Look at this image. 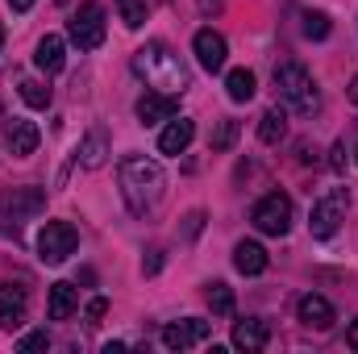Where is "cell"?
Listing matches in <instances>:
<instances>
[{
    "label": "cell",
    "instance_id": "cell-29",
    "mask_svg": "<svg viewBox=\"0 0 358 354\" xmlns=\"http://www.w3.org/2000/svg\"><path fill=\"white\" fill-rule=\"evenodd\" d=\"M104 313H108V300H104V296H96V300H88V309H84V317H88V325H96V321H100Z\"/></svg>",
    "mask_w": 358,
    "mask_h": 354
},
{
    "label": "cell",
    "instance_id": "cell-13",
    "mask_svg": "<svg viewBox=\"0 0 358 354\" xmlns=\"http://www.w3.org/2000/svg\"><path fill=\"white\" fill-rule=\"evenodd\" d=\"M296 317H300L308 330H329V325L338 321L334 304H329L325 296H317V292H304V296L296 300Z\"/></svg>",
    "mask_w": 358,
    "mask_h": 354
},
{
    "label": "cell",
    "instance_id": "cell-9",
    "mask_svg": "<svg viewBox=\"0 0 358 354\" xmlns=\"http://www.w3.org/2000/svg\"><path fill=\"white\" fill-rule=\"evenodd\" d=\"M25 309H29V288L4 279L0 283V330H8V334L21 330L25 325Z\"/></svg>",
    "mask_w": 358,
    "mask_h": 354
},
{
    "label": "cell",
    "instance_id": "cell-19",
    "mask_svg": "<svg viewBox=\"0 0 358 354\" xmlns=\"http://www.w3.org/2000/svg\"><path fill=\"white\" fill-rule=\"evenodd\" d=\"M267 250L259 246V242H238L234 246V267L242 271V275H263L267 271Z\"/></svg>",
    "mask_w": 358,
    "mask_h": 354
},
{
    "label": "cell",
    "instance_id": "cell-11",
    "mask_svg": "<svg viewBox=\"0 0 358 354\" xmlns=\"http://www.w3.org/2000/svg\"><path fill=\"white\" fill-rule=\"evenodd\" d=\"M38 142H42V134H38V125H34V121H21V117L4 121V146H8V155H13V159L34 155V150H38Z\"/></svg>",
    "mask_w": 358,
    "mask_h": 354
},
{
    "label": "cell",
    "instance_id": "cell-16",
    "mask_svg": "<svg viewBox=\"0 0 358 354\" xmlns=\"http://www.w3.org/2000/svg\"><path fill=\"white\" fill-rule=\"evenodd\" d=\"M192 138H196V121L179 117V121H171V125L159 134V150H163V155H183V150L192 146Z\"/></svg>",
    "mask_w": 358,
    "mask_h": 354
},
{
    "label": "cell",
    "instance_id": "cell-34",
    "mask_svg": "<svg viewBox=\"0 0 358 354\" xmlns=\"http://www.w3.org/2000/svg\"><path fill=\"white\" fill-rule=\"evenodd\" d=\"M346 96H350V104H358V76L350 80V92H346Z\"/></svg>",
    "mask_w": 358,
    "mask_h": 354
},
{
    "label": "cell",
    "instance_id": "cell-4",
    "mask_svg": "<svg viewBox=\"0 0 358 354\" xmlns=\"http://www.w3.org/2000/svg\"><path fill=\"white\" fill-rule=\"evenodd\" d=\"M76 246H80V234H76L71 221H46L42 234H38V259L50 267L67 263L76 255Z\"/></svg>",
    "mask_w": 358,
    "mask_h": 354
},
{
    "label": "cell",
    "instance_id": "cell-26",
    "mask_svg": "<svg viewBox=\"0 0 358 354\" xmlns=\"http://www.w3.org/2000/svg\"><path fill=\"white\" fill-rule=\"evenodd\" d=\"M21 100H25L29 108H46V104H50V88L38 84V80H25V84H21Z\"/></svg>",
    "mask_w": 358,
    "mask_h": 354
},
{
    "label": "cell",
    "instance_id": "cell-20",
    "mask_svg": "<svg viewBox=\"0 0 358 354\" xmlns=\"http://www.w3.org/2000/svg\"><path fill=\"white\" fill-rule=\"evenodd\" d=\"M104 155H108V138H104V129H92L88 138L80 142V163H84L88 171H96V167L104 163Z\"/></svg>",
    "mask_w": 358,
    "mask_h": 354
},
{
    "label": "cell",
    "instance_id": "cell-12",
    "mask_svg": "<svg viewBox=\"0 0 358 354\" xmlns=\"http://www.w3.org/2000/svg\"><path fill=\"white\" fill-rule=\"evenodd\" d=\"M192 50H196V59H200L204 71H221L225 67V55H229V46H225V38L217 29H200L192 38Z\"/></svg>",
    "mask_w": 358,
    "mask_h": 354
},
{
    "label": "cell",
    "instance_id": "cell-32",
    "mask_svg": "<svg viewBox=\"0 0 358 354\" xmlns=\"http://www.w3.org/2000/svg\"><path fill=\"white\" fill-rule=\"evenodd\" d=\"M8 8L13 13H25V8H34V0H8Z\"/></svg>",
    "mask_w": 358,
    "mask_h": 354
},
{
    "label": "cell",
    "instance_id": "cell-36",
    "mask_svg": "<svg viewBox=\"0 0 358 354\" xmlns=\"http://www.w3.org/2000/svg\"><path fill=\"white\" fill-rule=\"evenodd\" d=\"M355 155H358V150H355Z\"/></svg>",
    "mask_w": 358,
    "mask_h": 354
},
{
    "label": "cell",
    "instance_id": "cell-27",
    "mask_svg": "<svg viewBox=\"0 0 358 354\" xmlns=\"http://www.w3.org/2000/svg\"><path fill=\"white\" fill-rule=\"evenodd\" d=\"M234 138H238V121H221L217 134H213V150H229Z\"/></svg>",
    "mask_w": 358,
    "mask_h": 354
},
{
    "label": "cell",
    "instance_id": "cell-21",
    "mask_svg": "<svg viewBox=\"0 0 358 354\" xmlns=\"http://www.w3.org/2000/svg\"><path fill=\"white\" fill-rule=\"evenodd\" d=\"M225 92H229L234 104H246V100L255 96V71H246V67L229 71V76H225Z\"/></svg>",
    "mask_w": 358,
    "mask_h": 354
},
{
    "label": "cell",
    "instance_id": "cell-5",
    "mask_svg": "<svg viewBox=\"0 0 358 354\" xmlns=\"http://www.w3.org/2000/svg\"><path fill=\"white\" fill-rule=\"evenodd\" d=\"M250 221H255L259 234H267V238H283V234L292 229V200H287L283 192H267V196L255 204Z\"/></svg>",
    "mask_w": 358,
    "mask_h": 354
},
{
    "label": "cell",
    "instance_id": "cell-10",
    "mask_svg": "<svg viewBox=\"0 0 358 354\" xmlns=\"http://www.w3.org/2000/svg\"><path fill=\"white\" fill-rule=\"evenodd\" d=\"M208 334H213V325H208V321H200V317L171 321V325H163V346H167V351H187V346L204 342Z\"/></svg>",
    "mask_w": 358,
    "mask_h": 354
},
{
    "label": "cell",
    "instance_id": "cell-18",
    "mask_svg": "<svg viewBox=\"0 0 358 354\" xmlns=\"http://www.w3.org/2000/svg\"><path fill=\"white\" fill-rule=\"evenodd\" d=\"M76 309H80V296H76V288H71V283H50V300H46V313H50V321H67Z\"/></svg>",
    "mask_w": 358,
    "mask_h": 354
},
{
    "label": "cell",
    "instance_id": "cell-23",
    "mask_svg": "<svg viewBox=\"0 0 358 354\" xmlns=\"http://www.w3.org/2000/svg\"><path fill=\"white\" fill-rule=\"evenodd\" d=\"M208 304H213V313L229 317L234 313V288L229 283H208Z\"/></svg>",
    "mask_w": 358,
    "mask_h": 354
},
{
    "label": "cell",
    "instance_id": "cell-2",
    "mask_svg": "<svg viewBox=\"0 0 358 354\" xmlns=\"http://www.w3.org/2000/svg\"><path fill=\"white\" fill-rule=\"evenodd\" d=\"M121 192H125V204H129L138 217H146V213L163 200L167 176H163V167H159L155 159L129 155V159H121Z\"/></svg>",
    "mask_w": 358,
    "mask_h": 354
},
{
    "label": "cell",
    "instance_id": "cell-7",
    "mask_svg": "<svg viewBox=\"0 0 358 354\" xmlns=\"http://www.w3.org/2000/svg\"><path fill=\"white\" fill-rule=\"evenodd\" d=\"M346 204H350L346 187H334L329 196H321V200L313 204V217H308L313 238H334V234H338V225L346 221Z\"/></svg>",
    "mask_w": 358,
    "mask_h": 354
},
{
    "label": "cell",
    "instance_id": "cell-17",
    "mask_svg": "<svg viewBox=\"0 0 358 354\" xmlns=\"http://www.w3.org/2000/svg\"><path fill=\"white\" fill-rule=\"evenodd\" d=\"M34 63H38L46 76L63 71V63H67V46H63V38H59V34H46V38L38 42V50H34Z\"/></svg>",
    "mask_w": 358,
    "mask_h": 354
},
{
    "label": "cell",
    "instance_id": "cell-15",
    "mask_svg": "<svg viewBox=\"0 0 358 354\" xmlns=\"http://www.w3.org/2000/svg\"><path fill=\"white\" fill-rule=\"evenodd\" d=\"M267 338H271V325H267V321H259V317H250V321H238V325H234V346H238V351H246V354H259L263 346H267Z\"/></svg>",
    "mask_w": 358,
    "mask_h": 354
},
{
    "label": "cell",
    "instance_id": "cell-35",
    "mask_svg": "<svg viewBox=\"0 0 358 354\" xmlns=\"http://www.w3.org/2000/svg\"><path fill=\"white\" fill-rule=\"evenodd\" d=\"M0 46H4V21H0Z\"/></svg>",
    "mask_w": 358,
    "mask_h": 354
},
{
    "label": "cell",
    "instance_id": "cell-33",
    "mask_svg": "<svg viewBox=\"0 0 358 354\" xmlns=\"http://www.w3.org/2000/svg\"><path fill=\"white\" fill-rule=\"evenodd\" d=\"M346 342H350V346H355V351H358V321H355V325H350V330H346Z\"/></svg>",
    "mask_w": 358,
    "mask_h": 354
},
{
    "label": "cell",
    "instance_id": "cell-6",
    "mask_svg": "<svg viewBox=\"0 0 358 354\" xmlns=\"http://www.w3.org/2000/svg\"><path fill=\"white\" fill-rule=\"evenodd\" d=\"M67 34H71V42H76L80 50H96V46L104 42V8H100L96 0H84V4L71 13Z\"/></svg>",
    "mask_w": 358,
    "mask_h": 354
},
{
    "label": "cell",
    "instance_id": "cell-28",
    "mask_svg": "<svg viewBox=\"0 0 358 354\" xmlns=\"http://www.w3.org/2000/svg\"><path fill=\"white\" fill-rule=\"evenodd\" d=\"M17 351H21V354H34V351H50V334H46V330H38V334H25V338L17 342Z\"/></svg>",
    "mask_w": 358,
    "mask_h": 354
},
{
    "label": "cell",
    "instance_id": "cell-24",
    "mask_svg": "<svg viewBox=\"0 0 358 354\" xmlns=\"http://www.w3.org/2000/svg\"><path fill=\"white\" fill-rule=\"evenodd\" d=\"M117 8H121V21L129 29H142L146 25V0H117Z\"/></svg>",
    "mask_w": 358,
    "mask_h": 354
},
{
    "label": "cell",
    "instance_id": "cell-3",
    "mask_svg": "<svg viewBox=\"0 0 358 354\" xmlns=\"http://www.w3.org/2000/svg\"><path fill=\"white\" fill-rule=\"evenodd\" d=\"M275 92H279V100H283L292 113H300V117H313V113L321 108V92L313 84L308 67H300V63H283V67L275 71Z\"/></svg>",
    "mask_w": 358,
    "mask_h": 354
},
{
    "label": "cell",
    "instance_id": "cell-31",
    "mask_svg": "<svg viewBox=\"0 0 358 354\" xmlns=\"http://www.w3.org/2000/svg\"><path fill=\"white\" fill-rule=\"evenodd\" d=\"M200 225H204V213H192V217H187V234L196 238V234H200Z\"/></svg>",
    "mask_w": 358,
    "mask_h": 354
},
{
    "label": "cell",
    "instance_id": "cell-14",
    "mask_svg": "<svg viewBox=\"0 0 358 354\" xmlns=\"http://www.w3.org/2000/svg\"><path fill=\"white\" fill-rule=\"evenodd\" d=\"M176 117V96L167 92H146L138 100V121L142 125H159V121H171Z\"/></svg>",
    "mask_w": 358,
    "mask_h": 354
},
{
    "label": "cell",
    "instance_id": "cell-1",
    "mask_svg": "<svg viewBox=\"0 0 358 354\" xmlns=\"http://www.w3.org/2000/svg\"><path fill=\"white\" fill-rule=\"evenodd\" d=\"M134 76L150 92H167V96H179L187 88V71L167 42H146L142 50H134Z\"/></svg>",
    "mask_w": 358,
    "mask_h": 354
},
{
    "label": "cell",
    "instance_id": "cell-8",
    "mask_svg": "<svg viewBox=\"0 0 358 354\" xmlns=\"http://www.w3.org/2000/svg\"><path fill=\"white\" fill-rule=\"evenodd\" d=\"M42 208H46L42 187H13V192H0V229H8V221H13V229H17L25 217H34V213H42Z\"/></svg>",
    "mask_w": 358,
    "mask_h": 354
},
{
    "label": "cell",
    "instance_id": "cell-30",
    "mask_svg": "<svg viewBox=\"0 0 358 354\" xmlns=\"http://www.w3.org/2000/svg\"><path fill=\"white\" fill-rule=\"evenodd\" d=\"M159 267H163V250H150V255L142 259V271H146V275H159Z\"/></svg>",
    "mask_w": 358,
    "mask_h": 354
},
{
    "label": "cell",
    "instance_id": "cell-25",
    "mask_svg": "<svg viewBox=\"0 0 358 354\" xmlns=\"http://www.w3.org/2000/svg\"><path fill=\"white\" fill-rule=\"evenodd\" d=\"M300 21H304V25H300V29H304V38H313V42L329 38V17H325V13H304Z\"/></svg>",
    "mask_w": 358,
    "mask_h": 354
},
{
    "label": "cell",
    "instance_id": "cell-22",
    "mask_svg": "<svg viewBox=\"0 0 358 354\" xmlns=\"http://www.w3.org/2000/svg\"><path fill=\"white\" fill-rule=\"evenodd\" d=\"M283 134H287V117H283V108H267L263 113V121H259V138L275 146V142H283Z\"/></svg>",
    "mask_w": 358,
    "mask_h": 354
}]
</instances>
